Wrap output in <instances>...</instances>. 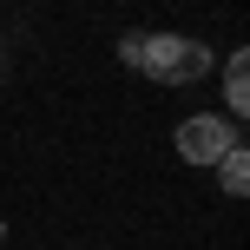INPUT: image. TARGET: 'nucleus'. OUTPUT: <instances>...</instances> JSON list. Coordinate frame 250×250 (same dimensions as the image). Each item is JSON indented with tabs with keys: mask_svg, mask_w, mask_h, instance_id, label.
<instances>
[{
	"mask_svg": "<svg viewBox=\"0 0 250 250\" xmlns=\"http://www.w3.org/2000/svg\"><path fill=\"white\" fill-rule=\"evenodd\" d=\"M138 73L165 79V86H191V79L211 73V53H204L198 40H185V33H158V40H145V60H138Z\"/></svg>",
	"mask_w": 250,
	"mask_h": 250,
	"instance_id": "1",
	"label": "nucleus"
},
{
	"mask_svg": "<svg viewBox=\"0 0 250 250\" xmlns=\"http://www.w3.org/2000/svg\"><path fill=\"white\" fill-rule=\"evenodd\" d=\"M230 145H244V125H237V119H211V112H198V119L178 125V151H185L191 165H217Z\"/></svg>",
	"mask_w": 250,
	"mask_h": 250,
	"instance_id": "2",
	"label": "nucleus"
},
{
	"mask_svg": "<svg viewBox=\"0 0 250 250\" xmlns=\"http://www.w3.org/2000/svg\"><path fill=\"white\" fill-rule=\"evenodd\" d=\"M224 92H230V119H244V105H250V53H230V66H224Z\"/></svg>",
	"mask_w": 250,
	"mask_h": 250,
	"instance_id": "3",
	"label": "nucleus"
},
{
	"mask_svg": "<svg viewBox=\"0 0 250 250\" xmlns=\"http://www.w3.org/2000/svg\"><path fill=\"white\" fill-rule=\"evenodd\" d=\"M217 185H224L230 198H244V191H250V158H244V145H230L224 158H217Z\"/></svg>",
	"mask_w": 250,
	"mask_h": 250,
	"instance_id": "4",
	"label": "nucleus"
},
{
	"mask_svg": "<svg viewBox=\"0 0 250 250\" xmlns=\"http://www.w3.org/2000/svg\"><path fill=\"white\" fill-rule=\"evenodd\" d=\"M119 60H125V66L145 60V33H125V40H119Z\"/></svg>",
	"mask_w": 250,
	"mask_h": 250,
	"instance_id": "5",
	"label": "nucleus"
},
{
	"mask_svg": "<svg viewBox=\"0 0 250 250\" xmlns=\"http://www.w3.org/2000/svg\"><path fill=\"white\" fill-rule=\"evenodd\" d=\"M0 237H7V224H0Z\"/></svg>",
	"mask_w": 250,
	"mask_h": 250,
	"instance_id": "6",
	"label": "nucleus"
}]
</instances>
